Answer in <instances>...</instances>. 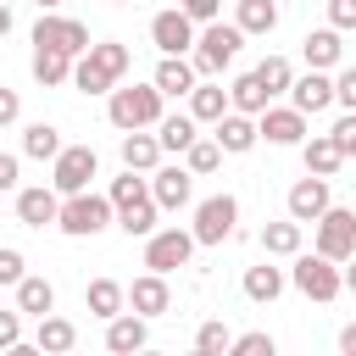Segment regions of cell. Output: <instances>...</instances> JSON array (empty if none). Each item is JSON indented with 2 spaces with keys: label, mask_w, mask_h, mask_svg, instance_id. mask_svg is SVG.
Instances as JSON below:
<instances>
[{
  "label": "cell",
  "mask_w": 356,
  "mask_h": 356,
  "mask_svg": "<svg viewBox=\"0 0 356 356\" xmlns=\"http://www.w3.org/2000/svg\"><path fill=\"white\" fill-rule=\"evenodd\" d=\"M334 95H339V106H345V111H356V61L334 72Z\"/></svg>",
  "instance_id": "obj_42"
},
{
  "label": "cell",
  "mask_w": 356,
  "mask_h": 356,
  "mask_svg": "<svg viewBox=\"0 0 356 356\" xmlns=\"http://www.w3.org/2000/svg\"><path fill=\"white\" fill-rule=\"evenodd\" d=\"M189 111H195V117H200V122L211 128V122H222V117L234 111V95H228V89L217 83V78H200V83L189 89Z\"/></svg>",
  "instance_id": "obj_23"
},
{
  "label": "cell",
  "mask_w": 356,
  "mask_h": 356,
  "mask_svg": "<svg viewBox=\"0 0 356 356\" xmlns=\"http://www.w3.org/2000/svg\"><path fill=\"white\" fill-rule=\"evenodd\" d=\"M161 134H150V128H134V134H122V167H134V172H156L161 167Z\"/></svg>",
  "instance_id": "obj_25"
},
{
  "label": "cell",
  "mask_w": 356,
  "mask_h": 356,
  "mask_svg": "<svg viewBox=\"0 0 356 356\" xmlns=\"http://www.w3.org/2000/svg\"><path fill=\"white\" fill-rule=\"evenodd\" d=\"M222 156H228V150H222V139H217V134H200V139L184 150V161H189V172H195V178H211V172L222 167Z\"/></svg>",
  "instance_id": "obj_36"
},
{
  "label": "cell",
  "mask_w": 356,
  "mask_h": 356,
  "mask_svg": "<svg viewBox=\"0 0 356 356\" xmlns=\"http://www.w3.org/2000/svg\"><path fill=\"white\" fill-rule=\"evenodd\" d=\"M278 6L284 0H234V22L250 33V39H267L278 28Z\"/></svg>",
  "instance_id": "obj_28"
},
{
  "label": "cell",
  "mask_w": 356,
  "mask_h": 356,
  "mask_svg": "<svg viewBox=\"0 0 356 356\" xmlns=\"http://www.w3.org/2000/svg\"><path fill=\"white\" fill-rule=\"evenodd\" d=\"M156 134H161V150L184 156V150L200 139V117H195V111H172V117H161V122H156Z\"/></svg>",
  "instance_id": "obj_30"
},
{
  "label": "cell",
  "mask_w": 356,
  "mask_h": 356,
  "mask_svg": "<svg viewBox=\"0 0 356 356\" xmlns=\"http://www.w3.org/2000/svg\"><path fill=\"white\" fill-rule=\"evenodd\" d=\"M17 172H22V156H17V150H6V156H0V189H11V195H17V189H22V184H17Z\"/></svg>",
  "instance_id": "obj_46"
},
{
  "label": "cell",
  "mask_w": 356,
  "mask_h": 356,
  "mask_svg": "<svg viewBox=\"0 0 356 356\" xmlns=\"http://www.w3.org/2000/svg\"><path fill=\"white\" fill-rule=\"evenodd\" d=\"M289 100L306 111V117H317V111H328V106H339V95H334V72H323V67H306L300 78H295V89H289Z\"/></svg>",
  "instance_id": "obj_17"
},
{
  "label": "cell",
  "mask_w": 356,
  "mask_h": 356,
  "mask_svg": "<svg viewBox=\"0 0 356 356\" xmlns=\"http://www.w3.org/2000/svg\"><path fill=\"white\" fill-rule=\"evenodd\" d=\"M228 95H234V111H250V117H261V111L273 106V89L261 83V72H239V78L228 83Z\"/></svg>",
  "instance_id": "obj_32"
},
{
  "label": "cell",
  "mask_w": 356,
  "mask_h": 356,
  "mask_svg": "<svg viewBox=\"0 0 356 356\" xmlns=\"http://www.w3.org/2000/svg\"><path fill=\"white\" fill-rule=\"evenodd\" d=\"M178 6H184V11H189V17H195V22H200V28H206V22H217V17H222V0H178Z\"/></svg>",
  "instance_id": "obj_45"
},
{
  "label": "cell",
  "mask_w": 356,
  "mask_h": 356,
  "mask_svg": "<svg viewBox=\"0 0 356 356\" xmlns=\"http://www.w3.org/2000/svg\"><path fill=\"white\" fill-rule=\"evenodd\" d=\"M339 350H345V356H356V323H345V328H339Z\"/></svg>",
  "instance_id": "obj_48"
},
{
  "label": "cell",
  "mask_w": 356,
  "mask_h": 356,
  "mask_svg": "<svg viewBox=\"0 0 356 356\" xmlns=\"http://www.w3.org/2000/svg\"><path fill=\"white\" fill-rule=\"evenodd\" d=\"M345 295H356V256L345 261Z\"/></svg>",
  "instance_id": "obj_49"
},
{
  "label": "cell",
  "mask_w": 356,
  "mask_h": 356,
  "mask_svg": "<svg viewBox=\"0 0 356 356\" xmlns=\"http://www.w3.org/2000/svg\"><path fill=\"white\" fill-rule=\"evenodd\" d=\"M33 339L44 345V356H67V350L78 345V323H72V317H56V312H50V317H39Z\"/></svg>",
  "instance_id": "obj_35"
},
{
  "label": "cell",
  "mask_w": 356,
  "mask_h": 356,
  "mask_svg": "<svg viewBox=\"0 0 356 356\" xmlns=\"http://www.w3.org/2000/svg\"><path fill=\"white\" fill-rule=\"evenodd\" d=\"M111 200H117V228L128 234V239H150L161 222V200H156V189H150V172H134V167H122V178H111V189H106Z\"/></svg>",
  "instance_id": "obj_1"
},
{
  "label": "cell",
  "mask_w": 356,
  "mask_h": 356,
  "mask_svg": "<svg viewBox=\"0 0 356 356\" xmlns=\"http://www.w3.org/2000/svg\"><path fill=\"white\" fill-rule=\"evenodd\" d=\"M33 6H39V11H56V6H61V0H33Z\"/></svg>",
  "instance_id": "obj_50"
},
{
  "label": "cell",
  "mask_w": 356,
  "mask_h": 356,
  "mask_svg": "<svg viewBox=\"0 0 356 356\" xmlns=\"http://www.w3.org/2000/svg\"><path fill=\"white\" fill-rule=\"evenodd\" d=\"M195 350H200V356H222V350H234L228 323H222V317H206V323L195 328Z\"/></svg>",
  "instance_id": "obj_37"
},
{
  "label": "cell",
  "mask_w": 356,
  "mask_h": 356,
  "mask_svg": "<svg viewBox=\"0 0 356 356\" xmlns=\"http://www.w3.org/2000/svg\"><path fill=\"white\" fill-rule=\"evenodd\" d=\"M195 39H200V22H195L184 6H167V11L150 17V44H156L161 56H189Z\"/></svg>",
  "instance_id": "obj_9"
},
{
  "label": "cell",
  "mask_w": 356,
  "mask_h": 356,
  "mask_svg": "<svg viewBox=\"0 0 356 356\" xmlns=\"http://www.w3.org/2000/svg\"><path fill=\"white\" fill-rule=\"evenodd\" d=\"M256 72H261V83H267V89H273V100H278V95H289V89H295V67H289V56H267V61H261V67H256Z\"/></svg>",
  "instance_id": "obj_38"
},
{
  "label": "cell",
  "mask_w": 356,
  "mask_h": 356,
  "mask_svg": "<svg viewBox=\"0 0 356 356\" xmlns=\"http://www.w3.org/2000/svg\"><path fill=\"white\" fill-rule=\"evenodd\" d=\"M72 67H78V56H67V50H50V44H33V78H39L44 89H56V83H72Z\"/></svg>",
  "instance_id": "obj_29"
},
{
  "label": "cell",
  "mask_w": 356,
  "mask_h": 356,
  "mask_svg": "<svg viewBox=\"0 0 356 356\" xmlns=\"http://www.w3.org/2000/svg\"><path fill=\"white\" fill-rule=\"evenodd\" d=\"M300 56H306V67L339 72V61H345V39H339V28H334V22H328V28H312V33L300 39Z\"/></svg>",
  "instance_id": "obj_21"
},
{
  "label": "cell",
  "mask_w": 356,
  "mask_h": 356,
  "mask_svg": "<svg viewBox=\"0 0 356 356\" xmlns=\"http://www.w3.org/2000/svg\"><path fill=\"white\" fill-rule=\"evenodd\" d=\"M145 345H150V317H139L134 306L106 323V350H111V356H134V350H145Z\"/></svg>",
  "instance_id": "obj_18"
},
{
  "label": "cell",
  "mask_w": 356,
  "mask_h": 356,
  "mask_svg": "<svg viewBox=\"0 0 356 356\" xmlns=\"http://www.w3.org/2000/svg\"><path fill=\"white\" fill-rule=\"evenodd\" d=\"M278 350V339L273 334H261V328H250V334H239L234 339V356H273Z\"/></svg>",
  "instance_id": "obj_39"
},
{
  "label": "cell",
  "mask_w": 356,
  "mask_h": 356,
  "mask_svg": "<svg viewBox=\"0 0 356 356\" xmlns=\"http://www.w3.org/2000/svg\"><path fill=\"white\" fill-rule=\"evenodd\" d=\"M128 306L139 317H167L172 312V289H167V273H145L128 284Z\"/></svg>",
  "instance_id": "obj_20"
},
{
  "label": "cell",
  "mask_w": 356,
  "mask_h": 356,
  "mask_svg": "<svg viewBox=\"0 0 356 356\" xmlns=\"http://www.w3.org/2000/svg\"><path fill=\"white\" fill-rule=\"evenodd\" d=\"M128 67H134V50H128L122 39H95V44L78 56V67H72V89H78V95H111V89L128 78Z\"/></svg>",
  "instance_id": "obj_2"
},
{
  "label": "cell",
  "mask_w": 356,
  "mask_h": 356,
  "mask_svg": "<svg viewBox=\"0 0 356 356\" xmlns=\"http://www.w3.org/2000/svg\"><path fill=\"white\" fill-rule=\"evenodd\" d=\"M150 78H156V89L167 100H189V89L200 83V67H195V56H161Z\"/></svg>",
  "instance_id": "obj_19"
},
{
  "label": "cell",
  "mask_w": 356,
  "mask_h": 356,
  "mask_svg": "<svg viewBox=\"0 0 356 356\" xmlns=\"http://www.w3.org/2000/svg\"><path fill=\"white\" fill-rule=\"evenodd\" d=\"M284 284H289V273L273 267V256L256 261V267H245V300H256V306H273L284 295Z\"/></svg>",
  "instance_id": "obj_26"
},
{
  "label": "cell",
  "mask_w": 356,
  "mask_h": 356,
  "mask_svg": "<svg viewBox=\"0 0 356 356\" xmlns=\"http://www.w3.org/2000/svg\"><path fill=\"white\" fill-rule=\"evenodd\" d=\"M167 95L156 89V78L150 83H117L111 95H106V117H111V128L117 134H134V128H156L167 111Z\"/></svg>",
  "instance_id": "obj_3"
},
{
  "label": "cell",
  "mask_w": 356,
  "mask_h": 356,
  "mask_svg": "<svg viewBox=\"0 0 356 356\" xmlns=\"http://www.w3.org/2000/svg\"><path fill=\"white\" fill-rule=\"evenodd\" d=\"M33 44H50V50L83 56L95 39H89V28H83L78 17H61V11H39V22H33Z\"/></svg>",
  "instance_id": "obj_13"
},
{
  "label": "cell",
  "mask_w": 356,
  "mask_h": 356,
  "mask_svg": "<svg viewBox=\"0 0 356 356\" xmlns=\"http://www.w3.org/2000/svg\"><path fill=\"white\" fill-rule=\"evenodd\" d=\"M289 284H295L306 300L328 306V300L345 295V261H334V256H323V250H300V256H289Z\"/></svg>",
  "instance_id": "obj_5"
},
{
  "label": "cell",
  "mask_w": 356,
  "mask_h": 356,
  "mask_svg": "<svg viewBox=\"0 0 356 356\" xmlns=\"http://www.w3.org/2000/svg\"><path fill=\"white\" fill-rule=\"evenodd\" d=\"M22 317H28L22 306H17V312H0V350H11V345L22 339Z\"/></svg>",
  "instance_id": "obj_43"
},
{
  "label": "cell",
  "mask_w": 356,
  "mask_h": 356,
  "mask_svg": "<svg viewBox=\"0 0 356 356\" xmlns=\"http://www.w3.org/2000/svg\"><path fill=\"white\" fill-rule=\"evenodd\" d=\"M150 189H156L161 211H184V206L195 200V172H189V161H167V167H156V172H150Z\"/></svg>",
  "instance_id": "obj_16"
},
{
  "label": "cell",
  "mask_w": 356,
  "mask_h": 356,
  "mask_svg": "<svg viewBox=\"0 0 356 356\" xmlns=\"http://www.w3.org/2000/svg\"><path fill=\"white\" fill-rule=\"evenodd\" d=\"M256 122H261V139H267V145H284V150H300V145L312 139V117H306L295 100H289V106H267Z\"/></svg>",
  "instance_id": "obj_11"
},
{
  "label": "cell",
  "mask_w": 356,
  "mask_h": 356,
  "mask_svg": "<svg viewBox=\"0 0 356 356\" xmlns=\"http://www.w3.org/2000/svg\"><path fill=\"white\" fill-rule=\"evenodd\" d=\"M256 239H261L267 256H284V261H289V256L306 250V222H300V217H278V222H261Z\"/></svg>",
  "instance_id": "obj_22"
},
{
  "label": "cell",
  "mask_w": 356,
  "mask_h": 356,
  "mask_svg": "<svg viewBox=\"0 0 356 356\" xmlns=\"http://www.w3.org/2000/svg\"><path fill=\"white\" fill-rule=\"evenodd\" d=\"M300 161H306V172H323V178H334V172L345 167V150L334 145V134H312V139L300 145Z\"/></svg>",
  "instance_id": "obj_31"
},
{
  "label": "cell",
  "mask_w": 356,
  "mask_h": 356,
  "mask_svg": "<svg viewBox=\"0 0 356 356\" xmlns=\"http://www.w3.org/2000/svg\"><path fill=\"white\" fill-rule=\"evenodd\" d=\"M17 117H22V100H17V89H0V122L11 128Z\"/></svg>",
  "instance_id": "obj_47"
},
{
  "label": "cell",
  "mask_w": 356,
  "mask_h": 356,
  "mask_svg": "<svg viewBox=\"0 0 356 356\" xmlns=\"http://www.w3.org/2000/svg\"><path fill=\"white\" fill-rule=\"evenodd\" d=\"M312 250L334 256V261H350L356 256V211L350 206H328L317 222H312Z\"/></svg>",
  "instance_id": "obj_8"
},
{
  "label": "cell",
  "mask_w": 356,
  "mask_h": 356,
  "mask_svg": "<svg viewBox=\"0 0 356 356\" xmlns=\"http://www.w3.org/2000/svg\"><path fill=\"white\" fill-rule=\"evenodd\" d=\"M328 22L339 33H356V0H328Z\"/></svg>",
  "instance_id": "obj_44"
},
{
  "label": "cell",
  "mask_w": 356,
  "mask_h": 356,
  "mask_svg": "<svg viewBox=\"0 0 356 356\" xmlns=\"http://www.w3.org/2000/svg\"><path fill=\"white\" fill-rule=\"evenodd\" d=\"M111 6H134V0H111Z\"/></svg>",
  "instance_id": "obj_51"
},
{
  "label": "cell",
  "mask_w": 356,
  "mask_h": 356,
  "mask_svg": "<svg viewBox=\"0 0 356 356\" xmlns=\"http://www.w3.org/2000/svg\"><path fill=\"white\" fill-rule=\"evenodd\" d=\"M83 306H89V317L111 323L117 312H128V284H117V278H89V289H83Z\"/></svg>",
  "instance_id": "obj_27"
},
{
  "label": "cell",
  "mask_w": 356,
  "mask_h": 356,
  "mask_svg": "<svg viewBox=\"0 0 356 356\" xmlns=\"http://www.w3.org/2000/svg\"><path fill=\"white\" fill-rule=\"evenodd\" d=\"M61 150H67V139H61L56 122H28V128H22V156H33V161H56Z\"/></svg>",
  "instance_id": "obj_33"
},
{
  "label": "cell",
  "mask_w": 356,
  "mask_h": 356,
  "mask_svg": "<svg viewBox=\"0 0 356 356\" xmlns=\"http://www.w3.org/2000/svg\"><path fill=\"white\" fill-rule=\"evenodd\" d=\"M334 178H323V172H306V178H295L289 184V195H284V211L289 217H300V222H317L328 206H334V189H328Z\"/></svg>",
  "instance_id": "obj_14"
},
{
  "label": "cell",
  "mask_w": 356,
  "mask_h": 356,
  "mask_svg": "<svg viewBox=\"0 0 356 356\" xmlns=\"http://www.w3.org/2000/svg\"><path fill=\"white\" fill-rule=\"evenodd\" d=\"M22 278H28V261H22V250H17V245H6V250H0V284H11V289H17Z\"/></svg>",
  "instance_id": "obj_41"
},
{
  "label": "cell",
  "mask_w": 356,
  "mask_h": 356,
  "mask_svg": "<svg viewBox=\"0 0 356 356\" xmlns=\"http://www.w3.org/2000/svg\"><path fill=\"white\" fill-rule=\"evenodd\" d=\"M245 39H250V33H245L239 22H222V17H217V22H206V28H200V39H195V50H189V56H195V67H200V78H222V67H234V61H239Z\"/></svg>",
  "instance_id": "obj_6"
},
{
  "label": "cell",
  "mask_w": 356,
  "mask_h": 356,
  "mask_svg": "<svg viewBox=\"0 0 356 356\" xmlns=\"http://www.w3.org/2000/svg\"><path fill=\"white\" fill-rule=\"evenodd\" d=\"M328 134H334V145L345 150V161H356V111H339Z\"/></svg>",
  "instance_id": "obj_40"
},
{
  "label": "cell",
  "mask_w": 356,
  "mask_h": 356,
  "mask_svg": "<svg viewBox=\"0 0 356 356\" xmlns=\"http://www.w3.org/2000/svg\"><path fill=\"white\" fill-rule=\"evenodd\" d=\"M211 134L222 139V150H228V156H245V150L261 139V122H256L250 111H228L222 122H211Z\"/></svg>",
  "instance_id": "obj_24"
},
{
  "label": "cell",
  "mask_w": 356,
  "mask_h": 356,
  "mask_svg": "<svg viewBox=\"0 0 356 356\" xmlns=\"http://www.w3.org/2000/svg\"><path fill=\"white\" fill-rule=\"evenodd\" d=\"M56 228L67 239H95L106 228H117V200L111 195H95V189H78V195H61V217Z\"/></svg>",
  "instance_id": "obj_4"
},
{
  "label": "cell",
  "mask_w": 356,
  "mask_h": 356,
  "mask_svg": "<svg viewBox=\"0 0 356 356\" xmlns=\"http://www.w3.org/2000/svg\"><path fill=\"white\" fill-rule=\"evenodd\" d=\"M189 228H195V239H200V245H211V250H217L222 239H234V234H239V200H234L228 189H222V195H206V200L195 206V222H189Z\"/></svg>",
  "instance_id": "obj_7"
},
{
  "label": "cell",
  "mask_w": 356,
  "mask_h": 356,
  "mask_svg": "<svg viewBox=\"0 0 356 356\" xmlns=\"http://www.w3.org/2000/svg\"><path fill=\"white\" fill-rule=\"evenodd\" d=\"M95 172H100V156H95V145H67V150L50 161V184H56L61 195H78V189H89V184H95Z\"/></svg>",
  "instance_id": "obj_12"
},
{
  "label": "cell",
  "mask_w": 356,
  "mask_h": 356,
  "mask_svg": "<svg viewBox=\"0 0 356 356\" xmlns=\"http://www.w3.org/2000/svg\"><path fill=\"white\" fill-rule=\"evenodd\" d=\"M17 306H22L33 323H39V317H50V312H56V284H50V278H39V273H28V278L17 284Z\"/></svg>",
  "instance_id": "obj_34"
},
{
  "label": "cell",
  "mask_w": 356,
  "mask_h": 356,
  "mask_svg": "<svg viewBox=\"0 0 356 356\" xmlns=\"http://www.w3.org/2000/svg\"><path fill=\"white\" fill-rule=\"evenodd\" d=\"M195 228H156L150 239H145V267L150 273H178V267H189V256H195Z\"/></svg>",
  "instance_id": "obj_10"
},
{
  "label": "cell",
  "mask_w": 356,
  "mask_h": 356,
  "mask_svg": "<svg viewBox=\"0 0 356 356\" xmlns=\"http://www.w3.org/2000/svg\"><path fill=\"white\" fill-rule=\"evenodd\" d=\"M17 222L22 228H56V217H61V189L56 184H28V189H17Z\"/></svg>",
  "instance_id": "obj_15"
}]
</instances>
